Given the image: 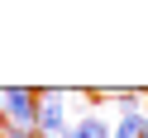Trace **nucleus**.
Returning a JSON list of instances; mask_svg holds the SVG:
<instances>
[{"instance_id": "f257e3e1", "label": "nucleus", "mask_w": 148, "mask_h": 138, "mask_svg": "<svg viewBox=\"0 0 148 138\" xmlns=\"http://www.w3.org/2000/svg\"><path fill=\"white\" fill-rule=\"evenodd\" d=\"M0 95H5V124L10 128H34L38 124V90L10 86V90H0Z\"/></svg>"}, {"instance_id": "f03ea898", "label": "nucleus", "mask_w": 148, "mask_h": 138, "mask_svg": "<svg viewBox=\"0 0 148 138\" xmlns=\"http://www.w3.org/2000/svg\"><path fill=\"white\" fill-rule=\"evenodd\" d=\"M38 138H62L67 133V105H62V90H48L38 95V124H34Z\"/></svg>"}, {"instance_id": "7ed1b4c3", "label": "nucleus", "mask_w": 148, "mask_h": 138, "mask_svg": "<svg viewBox=\"0 0 148 138\" xmlns=\"http://www.w3.org/2000/svg\"><path fill=\"white\" fill-rule=\"evenodd\" d=\"M110 138H148V114L143 109H129L110 124Z\"/></svg>"}, {"instance_id": "20e7f679", "label": "nucleus", "mask_w": 148, "mask_h": 138, "mask_svg": "<svg viewBox=\"0 0 148 138\" xmlns=\"http://www.w3.org/2000/svg\"><path fill=\"white\" fill-rule=\"evenodd\" d=\"M67 138H110V124H105L100 114H81L77 124L67 128Z\"/></svg>"}, {"instance_id": "39448f33", "label": "nucleus", "mask_w": 148, "mask_h": 138, "mask_svg": "<svg viewBox=\"0 0 148 138\" xmlns=\"http://www.w3.org/2000/svg\"><path fill=\"white\" fill-rule=\"evenodd\" d=\"M0 114H5V95H0Z\"/></svg>"}]
</instances>
